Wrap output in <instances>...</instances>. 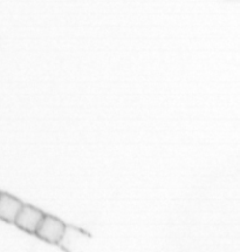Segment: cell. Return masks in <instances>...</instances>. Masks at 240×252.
Instances as JSON below:
<instances>
[{
  "label": "cell",
  "mask_w": 240,
  "mask_h": 252,
  "mask_svg": "<svg viewBox=\"0 0 240 252\" xmlns=\"http://www.w3.org/2000/svg\"><path fill=\"white\" fill-rule=\"evenodd\" d=\"M66 225L59 218L45 215L41 223L36 230L35 235L39 238L51 243V244H59L62 242L66 235Z\"/></svg>",
  "instance_id": "cell-1"
},
{
  "label": "cell",
  "mask_w": 240,
  "mask_h": 252,
  "mask_svg": "<svg viewBox=\"0 0 240 252\" xmlns=\"http://www.w3.org/2000/svg\"><path fill=\"white\" fill-rule=\"evenodd\" d=\"M44 216L45 214L39 209L32 207V205H23L17 218H15L14 224L24 231L35 233Z\"/></svg>",
  "instance_id": "cell-2"
},
{
  "label": "cell",
  "mask_w": 240,
  "mask_h": 252,
  "mask_svg": "<svg viewBox=\"0 0 240 252\" xmlns=\"http://www.w3.org/2000/svg\"><path fill=\"white\" fill-rule=\"evenodd\" d=\"M23 205L18 198L8 193L0 192V220L7 223H14Z\"/></svg>",
  "instance_id": "cell-3"
}]
</instances>
